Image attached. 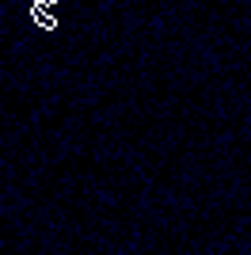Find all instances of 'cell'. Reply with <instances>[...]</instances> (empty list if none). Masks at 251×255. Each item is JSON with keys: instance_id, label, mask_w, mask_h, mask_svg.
I'll return each instance as SVG.
<instances>
[{"instance_id": "cell-1", "label": "cell", "mask_w": 251, "mask_h": 255, "mask_svg": "<svg viewBox=\"0 0 251 255\" xmlns=\"http://www.w3.org/2000/svg\"><path fill=\"white\" fill-rule=\"evenodd\" d=\"M31 15H34V23H38L42 31H57V19L50 15V8L46 4H38V0H31Z\"/></svg>"}, {"instance_id": "cell-2", "label": "cell", "mask_w": 251, "mask_h": 255, "mask_svg": "<svg viewBox=\"0 0 251 255\" xmlns=\"http://www.w3.org/2000/svg\"><path fill=\"white\" fill-rule=\"evenodd\" d=\"M38 4H46V8H50V4H57V0H38Z\"/></svg>"}]
</instances>
